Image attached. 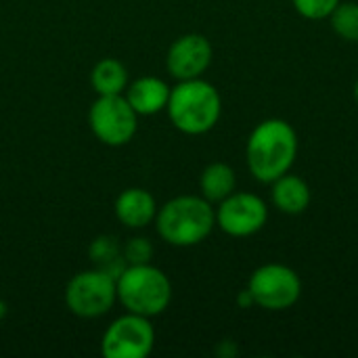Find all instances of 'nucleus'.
I'll return each mask as SVG.
<instances>
[{
  "mask_svg": "<svg viewBox=\"0 0 358 358\" xmlns=\"http://www.w3.org/2000/svg\"><path fill=\"white\" fill-rule=\"evenodd\" d=\"M248 168L260 182H275L279 176L287 174L298 155V134L285 120H264L260 122L245 147Z\"/></svg>",
  "mask_w": 358,
  "mask_h": 358,
  "instance_id": "f257e3e1",
  "label": "nucleus"
},
{
  "mask_svg": "<svg viewBox=\"0 0 358 358\" xmlns=\"http://www.w3.org/2000/svg\"><path fill=\"white\" fill-rule=\"evenodd\" d=\"M216 210L201 195H178L157 208V235L174 248H193L210 237Z\"/></svg>",
  "mask_w": 358,
  "mask_h": 358,
  "instance_id": "f03ea898",
  "label": "nucleus"
},
{
  "mask_svg": "<svg viewBox=\"0 0 358 358\" xmlns=\"http://www.w3.org/2000/svg\"><path fill=\"white\" fill-rule=\"evenodd\" d=\"M176 130L197 136L210 132L222 113V99L214 84L203 78L180 80L172 90L166 107Z\"/></svg>",
  "mask_w": 358,
  "mask_h": 358,
  "instance_id": "7ed1b4c3",
  "label": "nucleus"
},
{
  "mask_svg": "<svg viewBox=\"0 0 358 358\" xmlns=\"http://www.w3.org/2000/svg\"><path fill=\"white\" fill-rule=\"evenodd\" d=\"M117 302L126 313L153 319L172 302V283L168 275L149 264H128L117 275Z\"/></svg>",
  "mask_w": 358,
  "mask_h": 358,
  "instance_id": "20e7f679",
  "label": "nucleus"
},
{
  "mask_svg": "<svg viewBox=\"0 0 358 358\" xmlns=\"http://www.w3.org/2000/svg\"><path fill=\"white\" fill-rule=\"evenodd\" d=\"M117 302V279L101 268L73 275L65 287V304L80 319H99Z\"/></svg>",
  "mask_w": 358,
  "mask_h": 358,
  "instance_id": "39448f33",
  "label": "nucleus"
},
{
  "mask_svg": "<svg viewBox=\"0 0 358 358\" xmlns=\"http://www.w3.org/2000/svg\"><path fill=\"white\" fill-rule=\"evenodd\" d=\"M88 122L92 134L109 147L128 145L138 130V113L124 94H99L90 105Z\"/></svg>",
  "mask_w": 358,
  "mask_h": 358,
  "instance_id": "423d86ee",
  "label": "nucleus"
},
{
  "mask_svg": "<svg viewBox=\"0 0 358 358\" xmlns=\"http://www.w3.org/2000/svg\"><path fill=\"white\" fill-rule=\"evenodd\" d=\"M256 306L266 310H285L300 300L302 281L298 273L285 264H264L256 268L248 283Z\"/></svg>",
  "mask_w": 358,
  "mask_h": 358,
  "instance_id": "0eeeda50",
  "label": "nucleus"
},
{
  "mask_svg": "<svg viewBox=\"0 0 358 358\" xmlns=\"http://www.w3.org/2000/svg\"><path fill=\"white\" fill-rule=\"evenodd\" d=\"M155 346V329L147 317L126 313L103 334L101 352L105 358H145Z\"/></svg>",
  "mask_w": 358,
  "mask_h": 358,
  "instance_id": "6e6552de",
  "label": "nucleus"
},
{
  "mask_svg": "<svg viewBox=\"0 0 358 358\" xmlns=\"http://www.w3.org/2000/svg\"><path fill=\"white\" fill-rule=\"evenodd\" d=\"M268 218L264 199L254 193H231L218 203L216 224L231 237H250L258 233Z\"/></svg>",
  "mask_w": 358,
  "mask_h": 358,
  "instance_id": "1a4fd4ad",
  "label": "nucleus"
},
{
  "mask_svg": "<svg viewBox=\"0 0 358 358\" xmlns=\"http://www.w3.org/2000/svg\"><path fill=\"white\" fill-rule=\"evenodd\" d=\"M212 44L201 34H185L176 38L166 55V67L172 78L193 80L201 78L212 63Z\"/></svg>",
  "mask_w": 358,
  "mask_h": 358,
  "instance_id": "9d476101",
  "label": "nucleus"
},
{
  "mask_svg": "<svg viewBox=\"0 0 358 358\" xmlns=\"http://www.w3.org/2000/svg\"><path fill=\"white\" fill-rule=\"evenodd\" d=\"M117 220L128 229H145L155 222L157 216V201L155 197L141 187L124 189L113 206Z\"/></svg>",
  "mask_w": 358,
  "mask_h": 358,
  "instance_id": "9b49d317",
  "label": "nucleus"
},
{
  "mask_svg": "<svg viewBox=\"0 0 358 358\" xmlns=\"http://www.w3.org/2000/svg\"><path fill=\"white\" fill-rule=\"evenodd\" d=\"M170 90L172 88L162 78L141 76L134 82H128L124 96L138 115H155L168 107Z\"/></svg>",
  "mask_w": 358,
  "mask_h": 358,
  "instance_id": "f8f14e48",
  "label": "nucleus"
},
{
  "mask_svg": "<svg viewBox=\"0 0 358 358\" xmlns=\"http://www.w3.org/2000/svg\"><path fill=\"white\" fill-rule=\"evenodd\" d=\"M313 193L304 178L294 174H283L273 182V201L283 214H302L310 206Z\"/></svg>",
  "mask_w": 358,
  "mask_h": 358,
  "instance_id": "ddd939ff",
  "label": "nucleus"
},
{
  "mask_svg": "<svg viewBox=\"0 0 358 358\" xmlns=\"http://www.w3.org/2000/svg\"><path fill=\"white\" fill-rule=\"evenodd\" d=\"M235 187H237L235 170L224 162H214L206 166L199 176L201 197H206L210 203H220L231 193H235Z\"/></svg>",
  "mask_w": 358,
  "mask_h": 358,
  "instance_id": "4468645a",
  "label": "nucleus"
},
{
  "mask_svg": "<svg viewBox=\"0 0 358 358\" xmlns=\"http://www.w3.org/2000/svg\"><path fill=\"white\" fill-rule=\"evenodd\" d=\"M128 82H130L128 69L124 67V63L111 57L101 59L90 71V84L96 96L99 94H124Z\"/></svg>",
  "mask_w": 358,
  "mask_h": 358,
  "instance_id": "2eb2a0df",
  "label": "nucleus"
},
{
  "mask_svg": "<svg viewBox=\"0 0 358 358\" xmlns=\"http://www.w3.org/2000/svg\"><path fill=\"white\" fill-rule=\"evenodd\" d=\"M88 256H90V262L94 264V268L107 271L115 279L128 266L126 260H124V248H122L120 239L113 237V235L96 237L88 248Z\"/></svg>",
  "mask_w": 358,
  "mask_h": 358,
  "instance_id": "dca6fc26",
  "label": "nucleus"
},
{
  "mask_svg": "<svg viewBox=\"0 0 358 358\" xmlns=\"http://www.w3.org/2000/svg\"><path fill=\"white\" fill-rule=\"evenodd\" d=\"M334 31L348 40L358 42V2H340L336 10L329 15Z\"/></svg>",
  "mask_w": 358,
  "mask_h": 358,
  "instance_id": "f3484780",
  "label": "nucleus"
},
{
  "mask_svg": "<svg viewBox=\"0 0 358 358\" xmlns=\"http://www.w3.org/2000/svg\"><path fill=\"white\" fill-rule=\"evenodd\" d=\"M122 248L126 264H149L153 258V245L147 237H132Z\"/></svg>",
  "mask_w": 358,
  "mask_h": 358,
  "instance_id": "a211bd4d",
  "label": "nucleus"
},
{
  "mask_svg": "<svg viewBox=\"0 0 358 358\" xmlns=\"http://www.w3.org/2000/svg\"><path fill=\"white\" fill-rule=\"evenodd\" d=\"M340 2L342 0H294V6L304 19L319 21V19H327Z\"/></svg>",
  "mask_w": 358,
  "mask_h": 358,
  "instance_id": "6ab92c4d",
  "label": "nucleus"
},
{
  "mask_svg": "<svg viewBox=\"0 0 358 358\" xmlns=\"http://www.w3.org/2000/svg\"><path fill=\"white\" fill-rule=\"evenodd\" d=\"M237 304H239L241 308H252V306H256V302H254V296L250 294V289H243V292H239V296H237Z\"/></svg>",
  "mask_w": 358,
  "mask_h": 358,
  "instance_id": "aec40b11",
  "label": "nucleus"
},
{
  "mask_svg": "<svg viewBox=\"0 0 358 358\" xmlns=\"http://www.w3.org/2000/svg\"><path fill=\"white\" fill-rule=\"evenodd\" d=\"M6 310H8V308H6V302H2V300H0V321L6 317Z\"/></svg>",
  "mask_w": 358,
  "mask_h": 358,
  "instance_id": "412c9836",
  "label": "nucleus"
},
{
  "mask_svg": "<svg viewBox=\"0 0 358 358\" xmlns=\"http://www.w3.org/2000/svg\"><path fill=\"white\" fill-rule=\"evenodd\" d=\"M355 99H357V103H358V80H357V84H355Z\"/></svg>",
  "mask_w": 358,
  "mask_h": 358,
  "instance_id": "4be33fe9",
  "label": "nucleus"
}]
</instances>
